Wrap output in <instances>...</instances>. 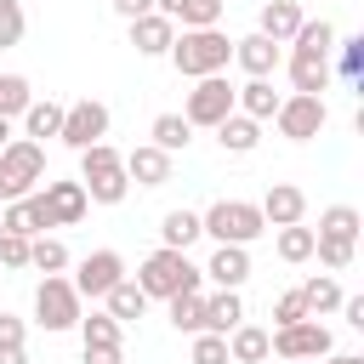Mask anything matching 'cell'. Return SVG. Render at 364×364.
Listing matches in <instances>:
<instances>
[{
	"label": "cell",
	"mask_w": 364,
	"mask_h": 364,
	"mask_svg": "<svg viewBox=\"0 0 364 364\" xmlns=\"http://www.w3.org/2000/svg\"><path fill=\"white\" fill-rule=\"evenodd\" d=\"M165 57H171V68L182 80H205V74H222L233 63V40L222 28H182Z\"/></svg>",
	"instance_id": "6da1fadb"
},
{
	"label": "cell",
	"mask_w": 364,
	"mask_h": 364,
	"mask_svg": "<svg viewBox=\"0 0 364 364\" xmlns=\"http://www.w3.org/2000/svg\"><path fill=\"white\" fill-rule=\"evenodd\" d=\"M80 188L91 205H119L131 193V176H125V154L114 142H91L80 154Z\"/></svg>",
	"instance_id": "7a4b0ae2"
},
{
	"label": "cell",
	"mask_w": 364,
	"mask_h": 364,
	"mask_svg": "<svg viewBox=\"0 0 364 364\" xmlns=\"http://www.w3.org/2000/svg\"><path fill=\"white\" fill-rule=\"evenodd\" d=\"M205 284V273L188 262V250H154V256H142V267H136V290L154 301H171V296H182V290H199Z\"/></svg>",
	"instance_id": "3957f363"
},
{
	"label": "cell",
	"mask_w": 364,
	"mask_h": 364,
	"mask_svg": "<svg viewBox=\"0 0 364 364\" xmlns=\"http://www.w3.org/2000/svg\"><path fill=\"white\" fill-rule=\"evenodd\" d=\"M199 233H210L216 245H250L267 233V222L250 199H216L210 210H199Z\"/></svg>",
	"instance_id": "277c9868"
},
{
	"label": "cell",
	"mask_w": 364,
	"mask_h": 364,
	"mask_svg": "<svg viewBox=\"0 0 364 364\" xmlns=\"http://www.w3.org/2000/svg\"><path fill=\"white\" fill-rule=\"evenodd\" d=\"M40 176H46V148H40V142L17 136V142L0 148V205L28 199V193L40 188Z\"/></svg>",
	"instance_id": "5b68a950"
},
{
	"label": "cell",
	"mask_w": 364,
	"mask_h": 364,
	"mask_svg": "<svg viewBox=\"0 0 364 364\" xmlns=\"http://www.w3.org/2000/svg\"><path fill=\"white\" fill-rule=\"evenodd\" d=\"M85 313H80V290L63 279V273H46L40 290H34V324L40 330H74Z\"/></svg>",
	"instance_id": "8992f818"
},
{
	"label": "cell",
	"mask_w": 364,
	"mask_h": 364,
	"mask_svg": "<svg viewBox=\"0 0 364 364\" xmlns=\"http://www.w3.org/2000/svg\"><path fill=\"white\" fill-rule=\"evenodd\" d=\"M74 154H85L91 142H108V102H97V97H80V102H68L63 108V131H57Z\"/></svg>",
	"instance_id": "52a82bcc"
},
{
	"label": "cell",
	"mask_w": 364,
	"mask_h": 364,
	"mask_svg": "<svg viewBox=\"0 0 364 364\" xmlns=\"http://www.w3.org/2000/svg\"><path fill=\"white\" fill-rule=\"evenodd\" d=\"M267 353H279V358H330L336 353V341H330V330L318 324V318H301V324H284V330H273L267 336Z\"/></svg>",
	"instance_id": "ba28073f"
},
{
	"label": "cell",
	"mask_w": 364,
	"mask_h": 364,
	"mask_svg": "<svg viewBox=\"0 0 364 364\" xmlns=\"http://www.w3.org/2000/svg\"><path fill=\"white\" fill-rule=\"evenodd\" d=\"M228 114H233V85H228L222 74H205V80H193L182 119H188V125H210V131H216Z\"/></svg>",
	"instance_id": "9c48e42d"
},
{
	"label": "cell",
	"mask_w": 364,
	"mask_h": 364,
	"mask_svg": "<svg viewBox=\"0 0 364 364\" xmlns=\"http://www.w3.org/2000/svg\"><path fill=\"white\" fill-rule=\"evenodd\" d=\"M324 119H330L324 97H301V91H290V97L279 102V114H273L279 136H290V142H313V136L324 131Z\"/></svg>",
	"instance_id": "30bf717a"
},
{
	"label": "cell",
	"mask_w": 364,
	"mask_h": 364,
	"mask_svg": "<svg viewBox=\"0 0 364 364\" xmlns=\"http://www.w3.org/2000/svg\"><path fill=\"white\" fill-rule=\"evenodd\" d=\"M119 279H125V256H119V250H91L68 284L80 290V301H85V296H91V301H102V296H108Z\"/></svg>",
	"instance_id": "8fae6325"
},
{
	"label": "cell",
	"mask_w": 364,
	"mask_h": 364,
	"mask_svg": "<svg viewBox=\"0 0 364 364\" xmlns=\"http://www.w3.org/2000/svg\"><path fill=\"white\" fill-rule=\"evenodd\" d=\"M256 210H262V222H267V228H296V222L307 216V193H301L296 182H273V188L262 193V205H256Z\"/></svg>",
	"instance_id": "7c38bea8"
},
{
	"label": "cell",
	"mask_w": 364,
	"mask_h": 364,
	"mask_svg": "<svg viewBox=\"0 0 364 364\" xmlns=\"http://www.w3.org/2000/svg\"><path fill=\"white\" fill-rule=\"evenodd\" d=\"M284 68H290V85H296L301 97H324V91H330V57H324V51H296V46H290Z\"/></svg>",
	"instance_id": "4fadbf2b"
},
{
	"label": "cell",
	"mask_w": 364,
	"mask_h": 364,
	"mask_svg": "<svg viewBox=\"0 0 364 364\" xmlns=\"http://www.w3.org/2000/svg\"><path fill=\"white\" fill-rule=\"evenodd\" d=\"M199 273H205L216 290H239V284L250 279V250H245V245H216Z\"/></svg>",
	"instance_id": "5bb4252c"
},
{
	"label": "cell",
	"mask_w": 364,
	"mask_h": 364,
	"mask_svg": "<svg viewBox=\"0 0 364 364\" xmlns=\"http://www.w3.org/2000/svg\"><path fill=\"white\" fill-rule=\"evenodd\" d=\"M233 63H239L250 80H273V68L284 63V51H279L267 34H245V40H233Z\"/></svg>",
	"instance_id": "9a60e30c"
},
{
	"label": "cell",
	"mask_w": 364,
	"mask_h": 364,
	"mask_svg": "<svg viewBox=\"0 0 364 364\" xmlns=\"http://www.w3.org/2000/svg\"><path fill=\"white\" fill-rule=\"evenodd\" d=\"M279 91H273V80H245V85H233V114H245V119H273L279 114Z\"/></svg>",
	"instance_id": "2e32d148"
},
{
	"label": "cell",
	"mask_w": 364,
	"mask_h": 364,
	"mask_svg": "<svg viewBox=\"0 0 364 364\" xmlns=\"http://www.w3.org/2000/svg\"><path fill=\"white\" fill-rule=\"evenodd\" d=\"M125 176H131L136 188H165V182H171V154H159L154 142H142V148L125 154Z\"/></svg>",
	"instance_id": "e0dca14e"
},
{
	"label": "cell",
	"mask_w": 364,
	"mask_h": 364,
	"mask_svg": "<svg viewBox=\"0 0 364 364\" xmlns=\"http://www.w3.org/2000/svg\"><path fill=\"white\" fill-rule=\"evenodd\" d=\"M171 40H176V23L159 17V11H148V17L131 23V46H136V57H165Z\"/></svg>",
	"instance_id": "ac0fdd59"
},
{
	"label": "cell",
	"mask_w": 364,
	"mask_h": 364,
	"mask_svg": "<svg viewBox=\"0 0 364 364\" xmlns=\"http://www.w3.org/2000/svg\"><path fill=\"white\" fill-rule=\"evenodd\" d=\"M40 193H46V205H51V222H57V228H74V222L91 210V199H85L80 182H46Z\"/></svg>",
	"instance_id": "d6986e66"
},
{
	"label": "cell",
	"mask_w": 364,
	"mask_h": 364,
	"mask_svg": "<svg viewBox=\"0 0 364 364\" xmlns=\"http://www.w3.org/2000/svg\"><path fill=\"white\" fill-rule=\"evenodd\" d=\"M296 28H301V6H296V0H267L262 17H256V34H267L273 46H290Z\"/></svg>",
	"instance_id": "ffe728a7"
},
{
	"label": "cell",
	"mask_w": 364,
	"mask_h": 364,
	"mask_svg": "<svg viewBox=\"0 0 364 364\" xmlns=\"http://www.w3.org/2000/svg\"><path fill=\"white\" fill-rule=\"evenodd\" d=\"M245 324V301H239V290H216V296H205V330L210 336H228V330H239Z\"/></svg>",
	"instance_id": "44dd1931"
},
{
	"label": "cell",
	"mask_w": 364,
	"mask_h": 364,
	"mask_svg": "<svg viewBox=\"0 0 364 364\" xmlns=\"http://www.w3.org/2000/svg\"><path fill=\"white\" fill-rule=\"evenodd\" d=\"M330 74L364 85V34H336V51H330Z\"/></svg>",
	"instance_id": "7402d4cb"
},
{
	"label": "cell",
	"mask_w": 364,
	"mask_h": 364,
	"mask_svg": "<svg viewBox=\"0 0 364 364\" xmlns=\"http://www.w3.org/2000/svg\"><path fill=\"white\" fill-rule=\"evenodd\" d=\"M262 358H267V330L262 324L228 330V364H262Z\"/></svg>",
	"instance_id": "603a6c76"
},
{
	"label": "cell",
	"mask_w": 364,
	"mask_h": 364,
	"mask_svg": "<svg viewBox=\"0 0 364 364\" xmlns=\"http://www.w3.org/2000/svg\"><path fill=\"white\" fill-rule=\"evenodd\" d=\"M57 131H63V102H51V97L40 102V97H34V102L23 108V136L40 142V136H57Z\"/></svg>",
	"instance_id": "cb8c5ba5"
},
{
	"label": "cell",
	"mask_w": 364,
	"mask_h": 364,
	"mask_svg": "<svg viewBox=\"0 0 364 364\" xmlns=\"http://www.w3.org/2000/svg\"><path fill=\"white\" fill-rule=\"evenodd\" d=\"M216 142H222V154H250V148L262 142V125L245 119V114H228V119L216 125Z\"/></svg>",
	"instance_id": "d4e9b609"
},
{
	"label": "cell",
	"mask_w": 364,
	"mask_h": 364,
	"mask_svg": "<svg viewBox=\"0 0 364 364\" xmlns=\"http://www.w3.org/2000/svg\"><path fill=\"white\" fill-rule=\"evenodd\" d=\"M358 228H364V216L353 210V205H330V210H318V239H347V245H358Z\"/></svg>",
	"instance_id": "484cf974"
},
{
	"label": "cell",
	"mask_w": 364,
	"mask_h": 364,
	"mask_svg": "<svg viewBox=\"0 0 364 364\" xmlns=\"http://www.w3.org/2000/svg\"><path fill=\"white\" fill-rule=\"evenodd\" d=\"M102 301H108V318H119V324H136V318L148 313V296L136 290V279H119Z\"/></svg>",
	"instance_id": "4316f807"
},
{
	"label": "cell",
	"mask_w": 364,
	"mask_h": 364,
	"mask_svg": "<svg viewBox=\"0 0 364 364\" xmlns=\"http://www.w3.org/2000/svg\"><path fill=\"white\" fill-rule=\"evenodd\" d=\"M148 136H154V148H159V154H182V148L193 142V125H188L182 114H159V119L148 125Z\"/></svg>",
	"instance_id": "83f0119b"
},
{
	"label": "cell",
	"mask_w": 364,
	"mask_h": 364,
	"mask_svg": "<svg viewBox=\"0 0 364 364\" xmlns=\"http://www.w3.org/2000/svg\"><path fill=\"white\" fill-rule=\"evenodd\" d=\"M193 239H199V210H165L159 245H165V250H188Z\"/></svg>",
	"instance_id": "f1b7e54d"
},
{
	"label": "cell",
	"mask_w": 364,
	"mask_h": 364,
	"mask_svg": "<svg viewBox=\"0 0 364 364\" xmlns=\"http://www.w3.org/2000/svg\"><path fill=\"white\" fill-rule=\"evenodd\" d=\"M301 301H307V318H324V313H336V307H341V284H336L330 273H318V279H307V284H301Z\"/></svg>",
	"instance_id": "f546056e"
},
{
	"label": "cell",
	"mask_w": 364,
	"mask_h": 364,
	"mask_svg": "<svg viewBox=\"0 0 364 364\" xmlns=\"http://www.w3.org/2000/svg\"><path fill=\"white\" fill-rule=\"evenodd\" d=\"M171 324H176L182 336H199V330H205V290H182V296H171Z\"/></svg>",
	"instance_id": "4dcf8cb0"
},
{
	"label": "cell",
	"mask_w": 364,
	"mask_h": 364,
	"mask_svg": "<svg viewBox=\"0 0 364 364\" xmlns=\"http://www.w3.org/2000/svg\"><path fill=\"white\" fill-rule=\"evenodd\" d=\"M74 330H80V341H85V347H125V324H119V318H108V313H91V318H80Z\"/></svg>",
	"instance_id": "1f68e13d"
},
{
	"label": "cell",
	"mask_w": 364,
	"mask_h": 364,
	"mask_svg": "<svg viewBox=\"0 0 364 364\" xmlns=\"http://www.w3.org/2000/svg\"><path fill=\"white\" fill-rule=\"evenodd\" d=\"M28 267H40V273H63V267H68V245L51 239V233L28 239Z\"/></svg>",
	"instance_id": "d6a6232c"
},
{
	"label": "cell",
	"mask_w": 364,
	"mask_h": 364,
	"mask_svg": "<svg viewBox=\"0 0 364 364\" xmlns=\"http://www.w3.org/2000/svg\"><path fill=\"white\" fill-rule=\"evenodd\" d=\"M28 102H34V85L23 74H0V119H23Z\"/></svg>",
	"instance_id": "836d02e7"
},
{
	"label": "cell",
	"mask_w": 364,
	"mask_h": 364,
	"mask_svg": "<svg viewBox=\"0 0 364 364\" xmlns=\"http://www.w3.org/2000/svg\"><path fill=\"white\" fill-rule=\"evenodd\" d=\"M290 46H296V51H324V57H330V51H336V23H324V17H318V23L301 17V28H296Z\"/></svg>",
	"instance_id": "e575fe53"
},
{
	"label": "cell",
	"mask_w": 364,
	"mask_h": 364,
	"mask_svg": "<svg viewBox=\"0 0 364 364\" xmlns=\"http://www.w3.org/2000/svg\"><path fill=\"white\" fill-rule=\"evenodd\" d=\"M273 245H279L284 262H313V228H301V222H296V228H279Z\"/></svg>",
	"instance_id": "d590c367"
},
{
	"label": "cell",
	"mask_w": 364,
	"mask_h": 364,
	"mask_svg": "<svg viewBox=\"0 0 364 364\" xmlns=\"http://www.w3.org/2000/svg\"><path fill=\"white\" fill-rule=\"evenodd\" d=\"M313 256H318L330 273H347L353 256H358V245H347V239H318V233H313Z\"/></svg>",
	"instance_id": "8d00e7d4"
},
{
	"label": "cell",
	"mask_w": 364,
	"mask_h": 364,
	"mask_svg": "<svg viewBox=\"0 0 364 364\" xmlns=\"http://www.w3.org/2000/svg\"><path fill=\"white\" fill-rule=\"evenodd\" d=\"M23 28H28V17H23V6H17V0H0V51H11V46H23Z\"/></svg>",
	"instance_id": "74e56055"
},
{
	"label": "cell",
	"mask_w": 364,
	"mask_h": 364,
	"mask_svg": "<svg viewBox=\"0 0 364 364\" xmlns=\"http://www.w3.org/2000/svg\"><path fill=\"white\" fill-rule=\"evenodd\" d=\"M188 364H228V336H210V330H199V336H193V353H188Z\"/></svg>",
	"instance_id": "f35d334b"
},
{
	"label": "cell",
	"mask_w": 364,
	"mask_h": 364,
	"mask_svg": "<svg viewBox=\"0 0 364 364\" xmlns=\"http://www.w3.org/2000/svg\"><path fill=\"white\" fill-rule=\"evenodd\" d=\"M216 17H222V0H188L182 6V28H216Z\"/></svg>",
	"instance_id": "ab89813d"
},
{
	"label": "cell",
	"mask_w": 364,
	"mask_h": 364,
	"mask_svg": "<svg viewBox=\"0 0 364 364\" xmlns=\"http://www.w3.org/2000/svg\"><path fill=\"white\" fill-rule=\"evenodd\" d=\"M307 318V301H301V290H284L279 301H273V324L284 330V324H301Z\"/></svg>",
	"instance_id": "60d3db41"
},
{
	"label": "cell",
	"mask_w": 364,
	"mask_h": 364,
	"mask_svg": "<svg viewBox=\"0 0 364 364\" xmlns=\"http://www.w3.org/2000/svg\"><path fill=\"white\" fill-rule=\"evenodd\" d=\"M0 267H11V273L28 267V239L23 233H0Z\"/></svg>",
	"instance_id": "b9f144b4"
},
{
	"label": "cell",
	"mask_w": 364,
	"mask_h": 364,
	"mask_svg": "<svg viewBox=\"0 0 364 364\" xmlns=\"http://www.w3.org/2000/svg\"><path fill=\"white\" fill-rule=\"evenodd\" d=\"M0 347H23V318L0 313Z\"/></svg>",
	"instance_id": "7bdbcfd3"
},
{
	"label": "cell",
	"mask_w": 364,
	"mask_h": 364,
	"mask_svg": "<svg viewBox=\"0 0 364 364\" xmlns=\"http://www.w3.org/2000/svg\"><path fill=\"white\" fill-rule=\"evenodd\" d=\"M80 364H125V347H85Z\"/></svg>",
	"instance_id": "ee69618b"
},
{
	"label": "cell",
	"mask_w": 364,
	"mask_h": 364,
	"mask_svg": "<svg viewBox=\"0 0 364 364\" xmlns=\"http://www.w3.org/2000/svg\"><path fill=\"white\" fill-rule=\"evenodd\" d=\"M108 6H114L125 23H136V17H148V11H154V0H108Z\"/></svg>",
	"instance_id": "f6af8a7d"
},
{
	"label": "cell",
	"mask_w": 364,
	"mask_h": 364,
	"mask_svg": "<svg viewBox=\"0 0 364 364\" xmlns=\"http://www.w3.org/2000/svg\"><path fill=\"white\" fill-rule=\"evenodd\" d=\"M341 313H347L353 330H364V296H341Z\"/></svg>",
	"instance_id": "bcb514c9"
},
{
	"label": "cell",
	"mask_w": 364,
	"mask_h": 364,
	"mask_svg": "<svg viewBox=\"0 0 364 364\" xmlns=\"http://www.w3.org/2000/svg\"><path fill=\"white\" fill-rule=\"evenodd\" d=\"M182 6H188V0H154V11H159V17H171V23L182 17Z\"/></svg>",
	"instance_id": "7dc6e473"
},
{
	"label": "cell",
	"mask_w": 364,
	"mask_h": 364,
	"mask_svg": "<svg viewBox=\"0 0 364 364\" xmlns=\"http://www.w3.org/2000/svg\"><path fill=\"white\" fill-rule=\"evenodd\" d=\"M0 364H28V353L23 347H0Z\"/></svg>",
	"instance_id": "c3c4849f"
},
{
	"label": "cell",
	"mask_w": 364,
	"mask_h": 364,
	"mask_svg": "<svg viewBox=\"0 0 364 364\" xmlns=\"http://www.w3.org/2000/svg\"><path fill=\"white\" fill-rule=\"evenodd\" d=\"M324 364H364V358H358V353H330Z\"/></svg>",
	"instance_id": "681fc988"
},
{
	"label": "cell",
	"mask_w": 364,
	"mask_h": 364,
	"mask_svg": "<svg viewBox=\"0 0 364 364\" xmlns=\"http://www.w3.org/2000/svg\"><path fill=\"white\" fill-rule=\"evenodd\" d=\"M6 142H11V119H0V148H6Z\"/></svg>",
	"instance_id": "f907efd6"
},
{
	"label": "cell",
	"mask_w": 364,
	"mask_h": 364,
	"mask_svg": "<svg viewBox=\"0 0 364 364\" xmlns=\"http://www.w3.org/2000/svg\"><path fill=\"white\" fill-rule=\"evenodd\" d=\"M296 364H318V358H296Z\"/></svg>",
	"instance_id": "816d5d0a"
}]
</instances>
